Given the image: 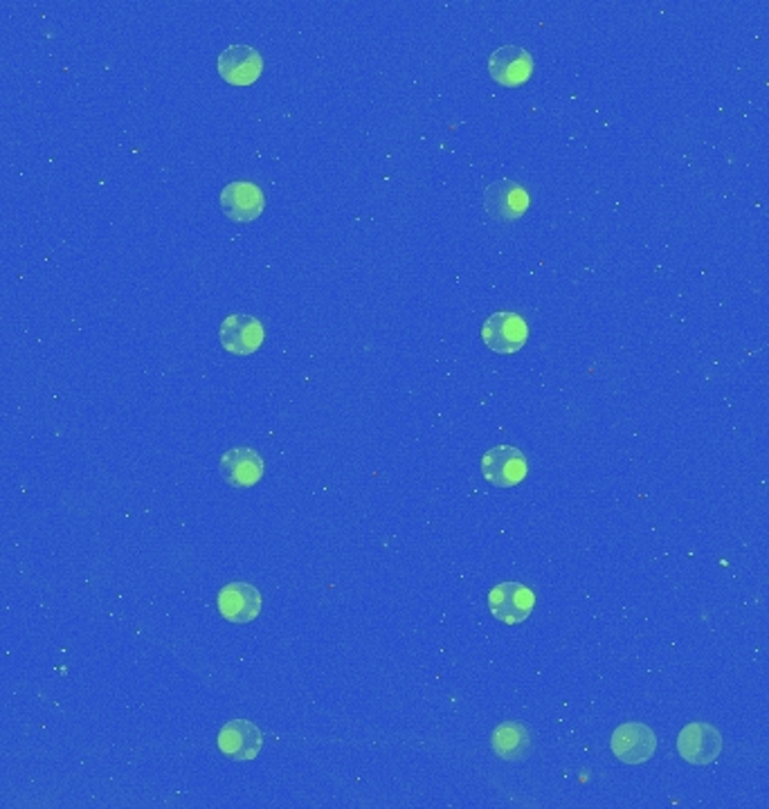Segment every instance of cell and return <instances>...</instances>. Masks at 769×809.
Masks as SVG:
<instances>
[{
	"mask_svg": "<svg viewBox=\"0 0 769 809\" xmlns=\"http://www.w3.org/2000/svg\"><path fill=\"white\" fill-rule=\"evenodd\" d=\"M219 74L232 86H250L263 72V57L250 46H230L217 59Z\"/></svg>",
	"mask_w": 769,
	"mask_h": 809,
	"instance_id": "obj_12",
	"label": "cell"
},
{
	"mask_svg": "<svg viewBox=\"0 0 769 809\" xmlns=\"http://www.w3.org/2000/svg\"><path fill=\"white\" fill-rule=\"evenodd\" d=\"M491 745L502 760H522L533 751V736L522 722H505L493 731Z\"/></svg>",
	"mask_w": 769,
	"mask_h": 809,
	"instance_id": "obj_14",
	"label": "cell"
},
{
	"mask_svg": "<svg viewBox=\"0 0 769 809\" xmlns=\"http://www.w3.org/2000/svg\"><path fill=\"white\" fill-rule=\"evenodd\" d=\"M219 470L232 488H252L263 477V459L252 448H232L223 452Z\"/></svg>",
	"mask_w": 769,
	"mask_h": 809,
	"instance_id": "obj_13",
	"label": "cell"
},
{
	"mask_svg": "<svg viewBox=\"0 0 769 809\" xmlns=\"http://www.w3.org/2000/svg\"><path fill=\"white\" fill-rule=\"evenodd\" d=\"M219 612L234 626H246L261 615V593L254 585L230 582L217 596Z\"/></svg>",
	"mask_w": 769,
	"mask_h": 809,
	"instance_id": "obj_8",
	"label": "cell"
},
{
	"mask_svg": "<svg viewBox=\"0 0 769 809\" xmlns=\"http://www.w3.org/2000/svg\"><path fill=\"white\" fill-rule=\"evenodd\" d=\"M527 472V459L516 446H498L482 457V475L489 483L498 488L518 486L520 481H525Z\"/></svg>",
	"mask_w": 769,
	"mask_h": 809,
	"instance_id": "obj_5",
	"label": "cell"
},
{
	"mask_svg": "<svg viewBox=\"0 0 769 809\" xmlns=\"http://www.w3.org/2000/svg\"><path fill=\"white\" fill-rule=\"evenodd\" d=\"M529 191L509 178L489 184L485 191V208L498 221H516L529 210Z\"/></svg>",
	"mask_w": 769,
	"mask_h": 809,
	"instance_id": "obj_7",
	"label": "cell"
},
{
	"mask_svg": "<svg viewBox=\"0 0 769 809\" xmlns=\"http://www.w3.org/2000/svg\"><path fill=\"white\" fill-rule=\"evenodd\" d=\"M489 610L505 626L525 623L536 610V593L522 582H500L489 593Z\"/></svg>",
	"mask_w": 769,
	"mask_h": 809,
	"instance_id": "obj_1",
	"label": "cell"
},
{
	"mask_svg": "<svg viewBox=\"0 0 769 809\" xmlns=\"http://www.w3.org/2000/svg\"><path fill=\"white\" fill-rule=\"evenodd\" d=\"M219 202L228 219L237 223H250L263 214L266 196L259 184L250 180H234L223 187Z\"/></svg>",
	"mask_w": 769,
	"mask_h": 809,
	"instance_id": "obj_2",
	"label": "cell"
},
{
	"mask_svg": "<svg viewBox=\"0 0 769 809\" xmlns=\"http://www.w3.org/2000/svg\"><path fill=\"white\" fill-rule=\"evenodd\" d=\"M615 758H619L626 765H643L648 762L657 751V736L650 727L641 722H628L621 725L610 740Z\"/></svg>",
	"mask_w": 769,
	"mask_h": 809,
	"instance_id": "obj_6",
	"label": "cell"
},
{
	"mask_svg": "<svg viewBox=\"0 0 769 809\" xmlns=\"http://www.w3.org/2000/svg\"><path fill=\"white\" fill-rule=\"evenodd\" d=\"M678 751L689 765L709 767L722 753V736L711 725L693 722L682 729L678 738Z\"/></svg>",
	"mask_w": 769,
	"mask_h": 809,
	"instance_id": "obj_4",
	"label": "cell"
},
{
	"mask_svg": "<svg viewBox=\"0 0 769 809\" xmlns=\"http://www.w3.org/2000/svg\"><path fill=\"white\" fill-rule=\"evenodd\" d=\"M489 74L507 88H518L531 79L533 57L520 46H502L489 57Z\"/></svg>",
	"mask_w": 769,
	"mask_h": 809,
	"instance_id": "obj_9",
	"label": "cell"
},
{
	"mask_svg": "<svg viewBox=\"0 0 769 809\" xmlns=\"http://www.w3.org/2000/svg\"><path fill=\"white\" fill-rule=\"evenodd\" d=\"M219 338L226 351L232 356H252L259 351L266 338L263 324L252 316H228L219 329Z\"/></svg>",
	"mask_w": 769,
	"mask_h": 809,
	"instance_id": "obj_11",
	"label": "cell"
},
{
	"mask_svg": "<svg viewBox=\"0 0 769 809\" xmlns=\"http://www.w3.org/2000/svg\"><path fill=\"white\" fill-rule=\"evenodd\" d=\"M217 745L226 758L234 762H248L259 756L263 747V733L248 720H232L221 729Z\"/></svg>",
	"mask_w": 769,
	"mask_h": 809,
	"instance_id": "obj_10",
	"label": "cell"
},
{
	"mask_svg": "<svg viewBox=\"0 0 769 809\" xmlns=\"http://www.w3.org/2000/svg\"><path fill=\"white\" fill-rule=\"evenodd\" d=\"M529 338V327L518 313H493L482 327L485 344L502 356L518 353Z\"/></svg>",
	"mask_w": 769,
	"mask_h": 809,
	"instance_id": "obj_3",
	"label": "cell"
}]
</instances>
